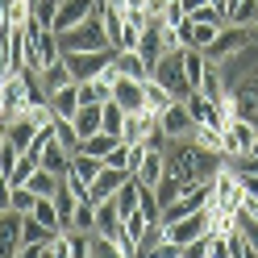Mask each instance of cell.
<instances>
[{"mask_svg": "<svg viewBox=\"0 0 258 258\" xmlns=\"http://www.w3.org/2000/svg\"><path fill=\"white\" fill-rule=\"evenodd\" d=\"M58 46H62V54H71V50H112L100 13H92L88 21H79V25H71V29H62V34H58Z\"/></svg>", "mask_w": 258, "mask_h": 258, "instance_id": "obj_1", "label": "cell"}, {"mask_svg": "<svg viewBox=\"0 0 258 258\" xmlns=\"http://www.w3.org/2000/svg\"><path fill=\"white\" fill-rule=\"evenodd\" d=\"M150 79H158L175 100H183V96L191 92V88H187V75H183V50H167L163 58L154 62V75H150Z\"/></svg>", "mask_w": 258, "mask_h": 258, "instance_id": "obj_2", "label": "cell"}, {"mask_svg": "<svg viewBox=\"0 0 258 258\" xmlns=\"http://www.w3.org/2000/svg\"><path fill=\"white\" fill-rule=\"evenodd\" d=\"M108 62H112V50H71V54H67V67H71V79H75V84L96 79Z\"/></svg>", "mask_w": 258, "mask_h": 258, "instance_id": "obj_3", "label": "cell"}, {"mask_svg": "<svg viewBox=\"0 0 258 258\" xmlns=\"http://www.w3.org/2000/svg\"><path fill=\"white\" fill-rule=\"evenodd\" d=\"M254 138H258V125H250L246 117H233L225 125V154L229 158H246L254 150Z\"/></svg>", "mask_w": 258, "mask_h": 258, "instance_id": "obj_4", "label": "cell"}, {"mask_svg": "<svg viewBox=\"0 0 258 258\" xmlns=\"http://www.w3.org/2000/svg\"><path fill=\"white\" fill-rule=\"evenodd\" d=\"M246 46H250V29H246V25H225L221 34H217V42L208 46L204 54L213 58V62H225L229 54H237V50H246Z\"/></svg>", "mask_w": 258, "mask_h": 258, "instance_id": "obj_5", "label": "cell"}, {"mask_svg": "<svg viewBox=\"0 0 258 258\" xmlns=\"http://www.w3.org/2000/svg\"><path fill=\"white\" fill-rule=\"evenodd\" d=\"M21 225L25 217L21 213H13V208H0V258H17L21 254Z\"/></svg>", "mask_w": 258, "mask_h": 258, "instance_id": "obj_6", "label": "cell"}, {"mask_svg": "<svg viewBox=\"0 0 258 258\" xmlns=\"http://www.w3.org/2000/svg\"><path fill=\"white\" fill-rule=\"evenodd\" d=\"M208 229H213V217H208V208H204V213H191V217H183V221H171V225H167V237L179 241V246H187V241L204 237Z\"/></svg>", "mask_w": 258, "mask_h": 258, "instance_id": "obj_7", "label": "cell"}, {"mask_svg": "<svg viewBox=\"0 0 258 258\" xmlns=\"http://www.w3.org/2000/svg\"><path fill=\"white\" fill-rule=\"evenodd\" d=\"M158 117H150V112H125V125H121V142L125 146H146V138L154 134Z\"/></svg>", "mask_w": 258, "mask_h": 258, "instance_id": "obj_8", "label": "cell"}, {"mask_svg": "<svg viewBox=\"0 0 258 258\" xmlns=\"http://www.w3.org/2000/svg\"><path fill=\"white\" fill-rule=\"evenodd\" d=\"M112 100H117L125 112H146V84L142 79H117V88H112Z\"/></svg>", "mask_w": 258, "mask_h": 258, "instance_id": "obj_9", "label": "cell"}, {"mask_svg": "<svg viewBox=\"0 0 258 258\" xmlns=\"http://www.w3.org/2000/svg\"><path fill=\"white\" fill-rule=\"evenodd\" d=\"M112 71H117V79L125 75V79H142V84L154 75V71H150V62L142 58L138 50H112Z\"/></svg>", "mask_w": 258, "mask_h": 258, "instance_id": "obj_10", "label": "cell"}, {"mask_svg": "<svg viewBox=\"0 0 258 258\" xmlns=\"http://www.w3.org/2000/svg\"><path fill=\"white\" fill-rule=\"evenodd\" d=\"M183 104H187V112H191V121H196V125H208V129H225V121H221L217 104L208 100L204 92H187V96H183Z\"/></svg>", "mask_w": 258, "mask_h": 258, "instance_id": "obj_11", "label": "cell"}, {"mask_svg": "<svg viewBox=\"0 0 258 258\" xmlns=\"http://www.w3.org/2000/svg\"><path fill=\"white\" fill-rule=\"evenodd\" d=\"M158 125H163L167 138H191V129H196V121H191V112H187L183 100H175L163 117H158Z\"/></svg>", "mask_w": 258, "mask_h": 258, "instance_id": "obj_12", "label": "cell"}, {"mask_svg": "<svg viewBox=\"0 0 258 258\" xmlns=\"http://www.w3.org/2000/svg\"><path fill=\"white\" fill-rule=\"evenodd\" d=\"M75 125V134H79V146H84L88 138H96L104 129V104H79V112L71 117Z\"/></svg>", "mask_w": 258, "mask_h": 258, "instance_id": "obj_13", "label": "cell"}, {"mask_svg": "<svg viewBox=\"0 0 258 258\" xmlns=\"http://www.w3.org/2000/svg\"><path fill=\"white\" fill-rule=\"evenodd\" d=\"M92 13H100V9H96V0H62L58 17H54V34H62V29H71L79 21H88Z\"/></svg>", "mask_w": 258, "mask_h": 258, "instance_id": "obj_14", "label": "cell"}, {"mask_svg": "<svg viewBox=\"0 0 258 258\" xmlns=\"http://www.w3.org/2000/svg\"><path fill=\"white\" fill-rule=\"evenodd\" d=\"M225 25H208V21H183L179 25V34H183V46H191V50H208V46L217 42V34H221Z\"/></svg>", "mask_w": 258, "mask_h": 258, "instance_id": "obj_15", "label": "cell"}, {"mask_svg": "<svg viewBox=\"0 0 258 258\" xmlns=\"http://www.w3.org/2000/svg\"><path fill=\"white\" fill-rule=\"evenodd\" d=\"M163 175H167V154L146 146V154H142V167L134 171V179H138L142 187H158V179H163Z\"/></svg>", "mask_w": 258, "mask_h": 258, "instance_id": "obj_16", "label": "cell"}, {"mask_svg": "<svg viewBox=\"0 0 258 258\" xmlns=\"http://www.w3.org/2000/svg\"><path fill=\"white\" fill-rule=\"evenodd\" d=\"M46 104H50V112L54 117H62V121H71L75 112H79V84H67V88H58V92H50L46 96Z\"/></svg>", "mask_w": 258, "mask_h": 258, "instance_id": "obj_17", "label": "cell"}, {"mask_svg": "<svg viewBox=\"0 0 258 258\" xmlns=\"http://www.w3.org/2000/svg\"><path fill=\"white\" fill-rule=\"evenodd\" d=\"M129 179L125 171H117V167H104L100 175H96V183H92V204H104V200H112L121 191V183Z\"/></svg>", "mask_w": 258, "mask_h": 258, "instance_id": "obj_18", "label": "cell"}, {"mask_svg": "<svg viewBox=\"0 0 258 258\" xmlns=\"http://www.w3.org/2000/svg\"><path fill=\"white\" fill-rule=\"evenodd\" d=\"M121 225H125V217H121V208L112 204V200L96 204V229H92V233H100V237H117V233H121Z\"/></svg>", "mask_w": 258, "mask_h": 258, "instance_id": "obj_19", "label": "cell"}, {"mask_svg": "<svg viewBox=\"0 0 258 258\" xmlns=\"http://www.w3.org/2000/svg\"><path fill=\"white\" fill-rule=\"evenodd\" d=\"M71 158H75V154H71L67 146H62V142H58V138H54V142H50V146H46V150H42V158H38V167H46V171H54V175H58V179H62V175H67V171H71Z\"/></svg>", "mask_w": 258, "mask_h": 258, "instance_id": "obj_20", "label": "cell"}, {"mask_svg": "<svg viewBox=\"0 0 258 258\" xmlns=\"http://www.w3.org/2000/svg\"><path fill=\"white\" fill-rule=\"evenodd\" d=\"M38 79H42V92H46V96L58 92V88H67V84H75V79H71V67H67V54H62L58 62H50V67H42Z\"/></svg>", "mask_w": 258, "mask_h": 258, "instance_id": "obj_21", "label": "cell"}, {"mask_svg": "<svg viewBox=\"0 0 258 258\" xmlns=\"http://www.w3.org/2000/svg\"><path fill=\"white\" fill-rule=\"evenodd\" d=\"M38 129H42V125H34V121H29L25 112H21L17 121H9V129H5V142H9V146H17V150L25 154V150H29V142H34V134H38Z\"/></svg>", "mask_w": 258, "mask_h": 258, "instance_id": "obj_22", "label": "cell"}, {"mask_svg": "<svg viewBox=\"0 0 258 258\" xmlns=\"http://www.w3.org/2000/svg\"><path fill=\"white\" fill-rule=\"evenodd\" d=\"M171 104H175V96L158 84V79H146V112H150V117H163Z\"/></svg>", "mask_w": 258, "mask_h": 258, "instance_id": "obj_23", "label": "cell"}, {"mask_svg": "<svg viewBox=\"0 0 258 258\" xmlns=\"http://www.w3.org/2000/svg\"><path fill=\"white\" fill-rule=\"evenodd\" d=\"M112 204L121 208V217H129V213H138V204H142V183L134 179V175H129V179L121 183V191H117V196H112Z\"/></svg>", "mask_w": 258, "mask_h": 258, "instance_id": "obj_24", "label": "cell"}, {"mask_svg": "<svg viewBox=\"0 0 258 258\" xmlns=\"http://www.w3.org/2000/svg\"><path fill=\"white\" fill-rule=\"evenodd\" d=\"M54 208H58V221H62V229H71L79 200H75V191L67 187V179H62V183H58V191H54Z\"/></svg>", "mask_w": 258, "mask_h": 258, "instance_id": "obj_25", "label": "cell"}, {"mask_svg": "<svg viewBox=\"0 0 258 258\" xmlns=\"http://www.w3.org/2000/svg\"><path fill=\"white\" fill-rule=\"evenodd\" d=\"M100 171H104V163H100V158H92V154H84V150H75V158H71V175H79V179L92 187Z\"/></svg>", "mask_w": 258, "mask_h": 258, "instance_id": "obj_26", "label": "cell"}, {"mask_svg": "<svg viewBox=\"0 0 258 258\" xmlns=\"http://www.w3.org/2000/svg\"><path fill=\"white\" fill-rule=\"evenodd\" d=\"M117 146H121V138H117V134H104V129H100V134H96V138H88V142H84L79 150H84V154H92V158H100V163H104V154H112Z\"/></svg>", "mask_w": 258, "mask_h": 258, "instance_id": "obj_27", "label": "cell"}, {"mask_svg": "<svg viewBox=\"0 0 258 258\" xmlns=\"http://www.w3.org/2000/svg\"><path fill=\"white\" fill-rule=\"evenodd\" d=\"M58 183H62V179H58L54 171H46V167H38V171H34V179H29L25 187L34 191V196H42V200H50L54 191H58Z\"/></svg>", "mask_w": 258, "mask_h": 258, "instance_id": "obj_28", "label": "cell"}, {"mask_svg": "<svg viewBox=\"0 0 258 258\" xmlns=\"http://www.w3.org/2000/svg\"><path fill=\"white\" fill-rule=\"evenodd\" d=\"M50 237H54V229H46L42 221L25 217V225H21V241L25 246H50Z\"/></svg>", "mask_w": 258, "mask_h": 258, "instance_id": "obj_29", "label": "cell"}, {"mask_svg": "<svg viewBox=\"0 0 258 258\" xmlns=\"http://www.w3.org/2000/svg\"><path fill=\"white\" fill-rule=\"evenodd\" d=\"M183 191H187V183H183V179H175V175H163V179H158V187H154V196H158V204L167 208V204L179 200Z\"/></svg>", "mask_w": 258, "mask_h": 258, "instance_id": "obj_30", "label": "cell"}, {"mask_svg": "<svg viewBox=\"0 0 258 258\" xmlns=\"http://www.w3.org/2000/svg\"><path fill=\"white\" fill-rule=\"evenodd\" d=\"M34 221H42L46 229H54V233H62V221H58V208H54V196L50 200H42L38 196V204H34V213H29Z\"/></svg>", "mask_w": 258, "mask_h": 258, "instance_id": "obj_31", "label": "cell"}, {"mask_svg": "<svg viewBox=\"0 0 258 258\" xmlns=\"http://www.w3.org/2000/svg\"><path fill=\"white\" fill-rule=\"evenodd\" d=\"M34 171H38V158H34V154H21L17 167L9 171V187H25L29 179H34Z\"/></svg>", "mask_w": 258, "mask_h": 258, "instance_id": "obj_32", "label": "cell"}, {"mask_svg": "<svg viewBox=\"0 0 258 258\" xmlns=\"http://www.w3.org/2000/svg\"><path fill=\"white\" fill-rule=\"evenodd\" d=\"M58 5H62V0H34V5H29V13H34V21H38L42 29H54Z\"/></svg>", "mask_w": 258, "mask_h": 258, "instance_id": "obj_33", "label": "cell"}, {"mask_svg": "<svg viewBox=\"0 0 258 258\" xmlns=\"http://www.w3.org/2000/svg\"><path fill=\"white\" fill-rule=\"evenodd\" d=\"M229 25H258V0H241V5L229 9Z\"/></svg>", "mask_w": 258, "mask_h": 258, "instance_id": "obj_34", "label": "cell"}, {"mask_svg": "<svg viewBox=\"0 0 258 258\" xmlns=\"http://www.w3.org/2000/svg\"><path fill=\"white\" fill-rule=\"evenodd\" d=\"M34 204H38V196H34L29 187H13V191H9V208H13V213L29 217V213H34Z\"/></svg>", "mask_w": 258, "mask_h": 258, "instance_id": "obj_35", "label": "cell"}, {"mask_svg": "<svg viewBox=\"0 0 258 258\" xmlns=\"http://www.w3.org/2000/svg\"><path fill=\"white\" fill-rule=\"evenodd\" d=\"M121 125H125V108L117 100H104V134H117L121 138Z\"/></svg>", "mask_w": 258, "mask_h": 258, "instance_id": "obj_36", "label": "cell"}, {"mask_svg": "<svg viewBox=\"0 0 258 258\" xmlns=\"http://www.w3.org/2000/svg\"><path fill=\"white\" fill-rule=\"evenodd\" d=\"M54 138H58V142H62V146H67L71 154L79 150V134H75V125H71V121H62V117H54Z\"/></svg>", "mask_w": 258, "mask_h": 258, "instance_id": "obj_37", "label": "cell"}, {"mask_svg": "<svg viewBox=\"0 0 258 258\" xmlns=\"http://www.w3.org/2000/svg\"><path fill=\"white\" fill-rule=\"evenodd\" d=\"M71 229H79V233H92V229H96V204H79V208H75Z\"/></svg>", "mask_w": 258, "mask_h": 258, "instance_id": "obj_38", "label": "cell"}, {"mask_svg": "<svg viewBox=\"0 0 258 258\" xmlns=\"http://www.w3.org/2000/svg\"><path fill=\"white\" fill-rule=\"evenodd\" d=\"M183 21H187V9L179 5V0H175V5H163V25L167 29H179Z\"/></svg>", "mask_w": 258, "mask_h": 258, "instance_id": "obj_39", "label": "cell"}, {"mask_svg": "<svg viewBox=\"0 0 258 258\" xmlns=\"http://www.w3.org/2000/svg\"><path fill=\"white\" fill-rule=\"evenodd\" d=\"M92 258H125L117 246H112L108 237H100V233H92Z\"/></svg>", "mask_w": 258, "mask_h": 258, "instance_id": "obj_40", "label": "cell"}, {"mask_svg": "<svg viewBox=\"0 0 258 258\" xmlns=\"http://www.w3.org/2000/svg\"><path fill=\"white\" fill-rule=\"evenodd\" d=\"M208 254H213V241H208V233L183 246V258H208Z\"/></svg>", "mask_w": 258, "mask_h": 258, "instance_id": "obj_41", "label": "cell"}, {"mask_svg": "<svg viewBox=\"0 0 258 258\" xmlns=\"http://www.w3.org/2000/svg\"><path fill=\"white\" fill-rule=\"evenodd\" d=\"M17 158H21V150H17V146H9V142L0 146V175H5V179H9V171L17 167Z\"/></svg>", "mask_w": 258, "mask_h": 258, "instance_id": "obj_42", "label": "cell"}, {"mask_svg": "<svg viewBox=\"0 0 258 258\" xmlns=\"http://www.w3.org/2000/svg\"><path fill=\"white\" fill-rule=\"evenodd\" d=\"M104 167H117V171H125V167H129V146H125V142H121V146L112 150V154H104ZM125 175H129V171H125Z\"/></svg>", "mask_w": 258, "mask_h": 258, "instance_id": "obj_43", "label": "cell"}, {"mask_svg": "<svg viewBox=\"0 0 258 258\" xmlns=\"http://www.w3.org/2000/svg\"><path fill=\"white\" fill-rule=\"evenodd\" d=\"M42 250H46V246H21L17 258H42Z\"/></svg>", "mask_w": 258, "mask_h": 258, "instance_id": "obj_44", "label": "cell"}, {"mask_svg": "<svg viewBox=\"0 0 258 258\" xmlns=\"http://www.w3.org/2000/svg\"><path fill=\"white\" fill-rule=\"evenodd\" d=\"M179 5L187 9V17H191V13H196V9H204V5H208V0H179Z\"/></svg>", "mask_w": 258, "mask_h": 258, "instance_id": "obj_45", "label": "cell"}, {"mask_svg": "<svg viewBox=\"0 0 258 258\" xmlns=\"http://www.w3.org/2000/svg\"><path fill=\"white\" fill-rule=\"evenodd\" d=\"M250 42H254V46H258V25H250Z\"/></svg>", "mask_w": 258, "mask_h": 258, "instance_id": "obj_46", "label": "cell"}, {"mask_svg": "<svg viewBox=\"0 0 258 258\" xmlns=\"http://www.w3.org/2000/svg\"><path fill=\"white\" fill-rule=\"evenodd\" d=\"M5 129H9V125H5V121H0V146H5Z\"/></svg>", "mask_w": 258, "mask_h": 258, "instance_id": "obj_47", "label": "cell"}, {"mask_svg": "<svg viewBox=\"0 0 258 258\" xmlns=\"http://www.w3.org/2000/svg\"><path fill=\"white\" fill-rule=\"evenodd\" d=\"M42 258H54V254H50V250H42Z\"/></svg>", "mask_w": 258, "mask_h": 258, "instance_id": "obj_48", "label": "cell"}, {"mask_svg": "<svg viewBox=\"0 0 258 258\" xmlns=\"http://www.w3.org/2000/svg\"><path fill=\"white\" fill-rule=\"evenodd\" d=\"M163 5H175V0H163Z\"/></svg>", "mask_w": 258, "mask_h": 258, "instance_id": "obj_49", "label": "cell"}, {"mask_svg": "<svg viewBox=\"0 0 258 258\" xmlns=\"http://www.w3.org/2000/svg\"><path fill=\"white\" fill-rule=\"evenodd\" d=\"M208 258H213V254H208Z\"/></svg>", "mask_w": 258, "mask_h": 258, "instance_id": "obj_50", "label": "cell"}, {"mask_svg": "<svg viewBox=\"0 0 258 258\" xmlns=\"http://www.w3.org/2000/svg\"><path fill=\"white\" fill-rule=\"evenodd\" d=\"M146 258H150V254H146Z\"/></svg>", "mask_w": 258, "mask_h": 258, "instance_id": "obj_51", "label": "cell"}]
</instances>
